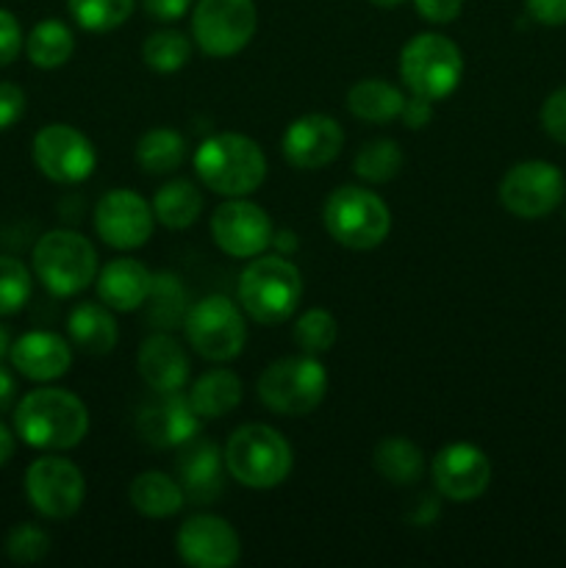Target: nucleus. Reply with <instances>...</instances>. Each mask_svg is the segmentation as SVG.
I'll list each match as a JSON object with an SVG mask.
<instances>
[{
	"mask_svg": "<svg viewBox=\"0 0 566 568\" xmlns=\"http://www.w3.org/2000/svg\"><path fill=\"white\" fill-rule=\"evenodd\" d=\"M14 430L28 447L64 453L87 438L89 410L67 388H37L17 403Z\"/></svg>",
	"mask_w": 566,
	"mask_h": 568,
	"instance_id": "nucleus-1",
	"label": "nucleus"
},
{
	"mask_svg": "<svg viewBox=\"0 0 566 568\" xmlns=\"http://www.w3.org/2000/svg\"><path fill=\"white\" fill-rule=\"evenodd\" d=\"M194 172L220 197H247L264 183L266 155L244 133H214L194 150Z\"/></svg>",
	"mask_w": 566,
	"mask_h": 568,
	"instance_id": "nucleus-2",
	"label": "nucleus"
},
{
	"mask_svg": "<svg viewBox=\"0 0 566 568\" xmlns=\"http://www.w3.org/2000/svg\"><path fill=\"white\" fill-rule=\"evenodd\" d=\"M303 300V275L281 253H261L239 277V305L253 322L266 327L292 320Z\"/></svg>",
	"mask_w": 566,
	"mask_h": 568,
	"instance_id": "nucleus-3",
	"label": "nucleus"
},
{
	"mask_svg": "<svg viewBox=\"0 0 566 568\" xmlns=\"http://www.w3.org/2000/svg\"><path fill=\"white\" fill-rule=\"evenodd\" d=\"M225 469L239 486L270 491L292 475L294 453L286 438L270 425H242L231 433L225 449Z\"/></svg>",
	"mask_w": 566,
	"mask_h": 568,
	"instance_id": "nucleus-4",
	"label": "nucleus"
},
{
	"mask_svg": "<svg viewBox=\"0 0 566 568\" xmlns=\"http://www.w3.org/2000/svg\"><path fill=\"white\" fill-rule=\"evenodd\" d=\"M322 225L336 244L364 253L386 242L392 211L372 189L338 186L322 205Z\"/></svg>",
	"mask_w": 566,
	"mask_h": 568,
	"instance_id": "nucleus-5",
	"label": "nucleus"
},
{
	"mask_svg": "<svg viewBox=\"0 0 566 568\" xmlns=\"http://www.w3.org/2000/svg\"><path fill=\"white\" fill-rule=\"evenodd\" d=\"M33 272L53 297H75L98 281V250L78 231H50L33 247Z\"/></svg>",
	"mask_w": 566,
	"mask_h": 568,
	"instance_id": "nucleus-6",
	"label": "nucleus"
},
{
	"mask_svg": "<svg viewBox=\"0 0 566 568\" xmlns=\"http://www.w3.org/2000/svg\"><path fill=\"white\" fill-rule=\"evenodd\" d=\"M327 372L316 355H286L272 361L259 377V399L277 416H309L325 399Z\"/></svg>",
	"mask_w": 566,
	"mask_h": 568,
	"instance_id": "nucleus-7",
	"label": "nucleus"
},
{
	"mask_svg": "<svg viewBox=\"0 0 566 568\" xmlns=\"http://www.w3.org/2000/svg\"><path fill=\"white\" fill-rule=\"evenodd\" d=\"M461 75H464L461 48L442 33H416L400 50V78L411 94H422L436 103L458 89Z\"/></svg>",
	"mask_w": 566,
	"mask_h": 568,
	"instance_id": "nucleus-8",
	"label": "nucleus"
},
{
	"mask_svg": "<svg viewBox=\"0 0 566 568\" xmlns=\"http://www.w3.org/2000/svg\"><path fill=\"white\" fill-rule=\"evenodd\" d=\"M183 333H186L189 347L200 358L228 364L242 355L244 342H247V322L239 305L225 294H209L189 305Z\"/></svg>",
	"mask_w": 566,
	"mask_h": 568,
	"instance_id": "nucleus-9",
	"label": "nucleus"
},
{
	"mask_svg": "<svg viewBox=\"0 0 566 568\" xmlns=\"http://www.w3.org/2000/svg\"><path fill=\"white\" fill-rule=\"evenodd\" d=\"M259 28L253 0H198L192 33L198 48L211 59H231L250 44Z\"/></svg>",
	"mask_w": 566,
	"mask_h": 568,
	"instance_id": "nucleus-10",
	"label": "nucleus"
},
{
	"mask_svg": "<svg viewBox=\"0 0 566 568\" xmlns=\"http://www.w3.org/2000/svg\"><path fill=\"white\" fill-rule=\"evenodd\" d=\"M564 172L549 161H519L499 181V203L519 220H544L564 203Z\"/></svg>",
	"mask_w": 566,
	"mask_h": 568,
	"instance_id": "nucleus-11",
	"label": "nucleus"
},
{
	"mask_svg": "<svg viewBox=\"0 0 566 568\" xmlns=\"http://www.w3.org/2000/svg\"><path fill=\"white\" fill-rule=\"evenodd\" d=\"M26 497L44 519H70L81 510L87 497L83 471L59 455L37 458L26 471Z\"/></svg>",
	"mask_w": 566,
	"mask_h": 568,
	"instance_id": "nucleus-12",
	"label": "nucleus"
},
{
	"mask_svg": "<svg viewBox=\"0 0 566 568\" xmlns=\"http://www.w3.org/2000/svg\"><path fill=\"white\" fill-rule=\"evenodd\" d=\"M33 164L48 181L64 183H83L98 166V153L89 136H83L78 128L67 122H50L33 136Z\"/></svg>",
	"mask_w": 566,
	"mask_h": 568,
	"instance_id": "nucleus-13",
	"label": "nucleus"
},
{
	"mask_svg": "<svg viewBox=\"0 0 566 568\" xmlns=\"http://www.w3.org/2000/svg\"><path fill=\"white\" fill-rule=\"evenodd\" d=\"M211 239L231 258H255L272 244L270 214L244 197H228L211 214Z\"/></svg>",
	"mask_w": 566,
	"mask_h": 568,
	"instance_id": "nucleus-14",
	"label": "nucleus"
},
{
	"mask_svg": "<svg viewBox=\"0 0 566 568\" xmlns=\"http://www.w3.org/2000/svg\"><path fill=\"white\" fill-rule=\"evenodd\" d=\"M153 205L133 189H111L94 205V231L114 250H137L153 236Z\"/></svg>",
	"mask_w": 566,
	"mask_h": 568,
	"instance_id": "nucleus-15",
	"label": "nucleus"
},
{
	"mask_svg": "<svg viewBox=\"0 0 566 568\" xmlns=\"http://www.w3.org/2000/svg\"><path fill=\"white\" fill-rule=\"evenodd\" d=\"M431 480L438 497L449 499V503H475L492 483V464L481 447L455 442L433 455Z\"/></svg>",
	"mask_w": 566,
	"mask_h": 568,
	"instance_id": "nucleus-16",
	"label": "nucleus"
},
{
	"mask_svg": "<svg viewBox=\"0 0 566 568\" xmlns=\"http://www.w3.org/2000/svg\"><path fill=\"white\" fill-rule=\"evenodd\" d=\"M181 560L192 568H231L242 558V541L233 525L214 514H194L175 536Z\"/></svg>",
	"mask_w": 566,
	"mask_h": 568,
	"instance_id": "nucleus-17",
	"label": "nucleus"
},
{
	"mask_svg": "<svg viewBox=\"0 0 566 568\" xmlns=\"http://www.w3.org/2000/svg\"><path fill=\"white\" fill-rule=\"evenodd\" d=\"M344 148V131L333 116L303 114L283 131L281 150L283 159L294 170L314 172L336 161Z\"/></svg>",
	"mask_w": 566,
	"mask_h": 568,
	"instance_id": "nucleus-18",
	"label": "nucleus"
},
{
	"mask_svg": "<svg viewBox=\"0 0 566 568\" xmlns=\"http://www.w3.org/2000/svg\"><path fill=\"white\" fill-rule=\"evenodd\" d=\"M200 416L189 403V394L164 392L153 403L142 405L137 414V433L155 449L181 447L200 433Z\"/></svg>",
	"mask_w": 566,
	"mask_h": 568,
	"instance_id": "nucleus-19",
	"label": "nucleus"
},
{
	"mask_svg": "<svg viewBox=\"0 0 566 568\" xmlns=\"http://www.w3.org/2000/svg\"><path fill=\"white\" fill-rule=\"evenodd\" d=\"M225 455L209 438H189L178 455V483L189 503L211 505L225 491Z\"/></svg>",
	"mask_w": 566,
	"mask_h": 568,
	"instance_id": "nucleus-20",
	"label": "nucleus"
},
{
	"mask_svg": "<svg viewBox=\"0 0 566 568\" xmlns=\"http://www.w3.org/2000/svg\"><path fill=\"white\" fill-rule=\"evenodd\" d=\"M9 361L28 381L50 383L59 381V377H64L70 372L72 349L59 333L31 331L11 344Z\"/></svg>",
	"mask_w": 566,
	"mask_h": 568,
	"instance_id": "nucleus-21",
	"label": "nucleus"
},
{
	"mask_svg": "<svg viewBox=\"0 0 566 568\" xmlns=\"http://www.w3.org/2000/svg\"><path fill=\"white\" fill-rule=\"evenodd\" d=\"M137 366L144 386L153 388L155 394L183 392L189 383V369H192L183 344L166 331L144 338L137 355Z\"/></svg>",
	"mask_w": 566,
	"mask_h": 568,
	"instance_id": "nucleus-22",
	"label": "nucleus"
},
{
	"mask_svg": "<svg viewBox=\"0 0 566 568\" xmlns=\"http://www.w3.org/2000/svg\"><path fill=\"white\" fill-rule=\"evenodd\" d=\"M153 275L148 266L137 258H114L98 272V297L111 311L131 314L139 311L148 300Z\"/></svg>",
	"mask_w": 566,
	"mask_h": 568,
	"instance_id": "nucleus-23",
	"label": "nucleus"
},
{
	"mask_svg": "<svg viewBox=\"0 0 566 568\" xmlns=\"http://www.w3.org/2000/svg\"><path fill=\"white\" fill-rule=\"evenodd\" d=\"M67 333L72 344L89 355H109L120 338L114 314L103 303H78L67 316Z\"/></svg>",
	"mask_w": 566,
	"mask_h": 568,
	"instance_id": "nucleus-24",
	"label": "nucleus"
},
{
	"mask_svg": "<svg viewBox=\"0 0 566 568\" xmlns=\"http://www.w3.org/2000/svg\"><path fill=\"white\" fill-rule=\"evenodd\" d=\"M128 499L137 508V514L148 516V519H170L186 505L181 483L166 471L155 469L133 477L131 486H128Z\"/></svg>",
	"mask_w": 566,
	"mask_h": 568,
	"instance_id": "nucleus-25",
	"label": "nucleus"
},
{
	"mask_svg": "<svg viewBox=\"0 0 566 568\" xmlns=\"http://www.w3.org/2000/svg\"><path fill=\"white\" fill-rule=\"evenodd\" d=\"M403 103V89L388 83L386 78H361L347 92V111L355 120L370 122V125H386L397 120Z\"/></svg>",
	"mask_w": 566,
	"mask_h": 568,
	"instance_id": "nucleus-26",
	"label": "nucleus"
},
{
	"mask_svg": "<svg viewBox=\"0 0 566 568\" xmlns=\"http://www.w3.org/2000/svg\"><path fill=\"white\" fill-rule=\"evenodd\" d=\"M244 397L242 377L231 369H209L189 388V403L198 410L200 419H222L239 408Z\"/></svg>",
	"mask_w": 566,
	"mask_h": 568,
	"instance_id": "nucleus-27",
	"label": "nucleus"
},
{
	"mask_svg": "<svg viewBox=\"0 0 566 568\" xmlns=\"http://www.w3.org/2000/svg\"><path fill=\"white\" fill-rule=\"evenodd\" d=\"M144 320L153 331H175L183 327L189 311V294L186 286L172 272H159L153 275V286H150L148 300H144Z\"/></svg>",
	"mask_w": 566,
	"mask_h": 568,
	"instance_id": "nucleus-28",
	"label": "nucleus"
},
{
	"mask_svg": "<svg viewBox=\"0 0 566 568\" xmlns=\"http://www.w3.org/2000/svg\"><path fill=\"white\" fill-rule=\"evenodd\" d=\"M150 205H153L155 222H161L170 231H186L198 222L200 211H203V192L186 178H175L153 194Z\"/></svg>",
	"mask_w": 566,
	"mask_h": 568,
	"instance_id": "nucleus-29",
	"label": "nucleus"
},
{
	"mask_svg": "<svg viewBox=\"0 0 566 568\" xmlns=\"http://www.w3.org/2000/svg\"><path fill=\"white\" fill-rule=\"evenodd\" d=\"M372 464L377 475L392 486H414L425 471V455L411 438L388 436L375 447Z\"/></svg>",
	"mask_w": 566,
	"mask_h": 568,
	"instance_id": "nucleus-30",
	"label": "nucleus"
},
{
	"mask_svg": "<svg viewBox=\"0 0 566 568\" xmlns=\"http://www.w3.org/2000/svg\"><path fill=\"white\" fill-rule=\"evenodd\" d=\"M186 139L172 128H153L137 142V164L148 175H170L186 161Z\"/></svg>",
	"mask_w": 566,
	"mask_h": 568,
	"instance_id": "nucleus-31",
	"label": "nucleus"
},
{
	"mask_svg": "<svg viewBox=\"0 0 566 568\" xmlns=\"http://www.w3.org/2000/svg\"><path fill=\"white\" fill-rule=\"evenodd\" d=\"M75 50V37L61 20H42L31 28L26 39V53L39 70H55L67 64Z\"/></svg>",
	"mask_w": 566,
	"mask_h": 568,
	"instance_id": "nucleus-32",
	"label": "nucleus"
},
{
	"mask_svg": "<svg viewBox=\"0 0 566 568\" xmlns=\"http://www.w3.org/2000/svg\"><path fill=\"white\" fill-rule=\"evenodd\" d=\"M405 164V155L394 139H372L361 144L355 153V175L366 183H388L400 175Z\"/></svg>",
	"mask_w": 566,
	"mask_h": 568,
	"instance_id": "nucleus-33",
	"label": "nucleus"
},
{
	"mask_svg": "<svg viewBox=\"0 0 566 568\" xmlns=\"http://www.w3.org/2000/svg\"><path fill=\"white\" fill-rule=\"evenodd\" d=\"M192 59V42L186 33L175 31V28H161V31L150 33L142 44V61L155 72H178L186 67Z\"/></svg>",
	"mask_w": 566,
	"mask_h": 568,
	"instance_id": "nucleus-34",
	"label": "nucleus"
},
{
	"mask_svg": "<svg viewBox=\"0 0 566 568\" xmlns=\"http://www.w3.org/2000/svg\"><path fill=\"white\" fill-rule=\"evenodd\" d=\"M72 20L89 33H105L128 22L137 0H67Z\"/></svg>",
	"mask_w": 566,
	"mask_h": 568,
	"instance_id": "nucleus-35",
	"label": "nucleus"
},
{
	"mask_svg": "<svg viewBox=\"0 0 566 568\" xmlns=\"http://www.w3.org/2000/svg\"><path fill=\"white\" fill-rule=\"evenodd\" d=\"M336 338V316L325 308H309L305 314L297 316V322H294V344H297L305 355H316V358H320V355L331 353Z\"/></svg>",
	"mask_w": 566,
	"mask_h": 568,
	"instance_id": "nucleus-36",
	"label": "nucleus"
},
{
	"mask_svg": "<svg viewBox=\"0 0 566 568\" xmlns=\"http://www.w3.org/2000/svg\"><path fill=\"white\" fill-rule=\"evenodd\" d=\"M33 281L22 261L0 255V316H11L26 308L31 300Z\"/></svg>",
	"mask_w": 566,
	"mask_h": 568,
	"instance_id": "nucleus-37",
	"label": "nucleus"
},
{
	"mask_svg": "<svg viewBox=\"0 0 566 568\" xmlns=\"http://www.w3.org/2000/svg\"><path fill=\"white\" fill-rule=\"evenodd\" d=\"M50 552V536L37 525H17L14 530L6 536V555H9L14 564L31 566L39 560L48 558Z\"/></svg>",
	"mask_w": 566,
	"mask_h": 568,
	"instance_id": "nucleus-38",
	"label": "nucleus"
},
{
	"mask_svg": "<svg viewBox=\"0 0 566 568\" xmlns=\"http://www.w3.org/2000/svg\"><path fill=\"white\" fill-rule=\"evenodd\" d=\"M542 128L549 139L566 144V87L555 89L542 105Z\"/></svg>",
	"mask_w": 566,
	"mask_h": 568,
	"instance_id": "nucleus-39",
	"label": "nucleus"
},
{
	"mask_svg": "<svg viewBox=\"0 0 566 568\" xmlns=\"http://www.w3.org/2000/svg\"><path fill=\"white\" fill-rule=\"evenodd\" d=\"M26 114V92L17 83L0 81V131H9Z\"/></svg>",
	"mask_w": 566,
	"mask_h": 568,
	"instance_id": "nucleus-40",
	"label": "nucleus"
},
{
	"mask_svg": "<svg viewBox=\"0 0 566 568\" xmlns=\"http://www.w3.org/2000/svg\"><path fill=\"white\" fill-rule=\"evenodd\" d=\"M22 50V28L9 9H0V67L11 64Z\"/></svg>",
	"mask_w": 566,
	"mask_h": 568,
	"instance_id": "nucleus-41",
	"label": "nucleus"
},
{
	"mask_svg": "<svg viewBox=\"0 0 566 568\" xmlns=\"http://www.w3.org/2000/svg\"><path fill=\"white\" fill-rule=\"evenodd\" d=\"M414 6L422 20L433 22V26H447L461 17L464 0H414Z\"/></svg>",
	"mask_w": 566,
	"mask_h": 568,
	"instance_id": "nucleus-42",
	"label": "nucleus"
},
{
	"mask_svg": "<svg viewBox=\"0 0 566 568\" xmlns=\"http://www.w3.org/2000/svg\"><path fill=\"white\" fill-rule=\"evenodd\" d=\"M525 9L542 26H566V0H525Z\"/></svg>",
	"mask_w": 566,
	"mask_h": 568,
	"instance_id": "nucleus-43",
	"label": "nucleus"
},
{
	"mask_svg": "<svg viewBox=\"0 0 566 568\" xmlns=\"http://www.w3.org/2000/svg\"><path fill=\"white\" fill-rule=\"evenodd\" d=\"M400 120H403L405 128H411V131H420V128L431 125L433 100L422 98V94H411V98H405L403 111H400Z\"/></svg>",
	"mask_w": 566,
	"mask_h": 568,
	"instance_id": "nucleus-44",
	"label": "nucleus"
},
{
	"mask_svg": "<svg viewBox=\"0 0 566 568\" xmlns=\"http://www.w3.org/2000/svg\"><path fill=\"white\" fill-rule=\"evenodd\" d=\"M142 9L148 11V17L159 22H175L183 14H189L192 0H142Z\"/></svg>",
	"mask_w": 566,
	"mask_h": 568,
	"instance_id": "nucleus-45",
	"label": "nucleus"
},
{
	"mask_svg": "<svg viewBox=\"0 0 566 568\" xmlns=\"http://www.w3.org/2000/svg\"><path fill=\"white\" fill-rule=\"evenodd\" d=\"M17 399V381L3 364H0V410H9Z\"/></svg>",
	"mask_w": 566,
	"mask_h": 568,
	"instance_id": "nucleus-46",
	"label": "nucleus"
},
{
	"mask_svg": "<svg viewBox=\"0 0 566 568\" xmlns=\"http://www.w3.org/2000/svg\"><path fill=\"white\" fill-rule=\"evenodd\" d=\"M272 244H275L277 250H281V255H292L294 250H297V236H294V231H281V233H272Z\"/></svg>",
	"mask_w": 566,
	"mask_h": 568,
	"instance_id": "nucleus-47",
	"label": "nucleus"
},
{
	"mask_svg": "<svg viewBox=\"0 0 566 568\" xmlns=\"http://www.w3.org/2000/svg\"><path fill=\"white\" fill-rule=\"evenodd\" d=\"M11 455H14V436H11L9 427L0 422V466L9 464Z\"/></svg>",
	"mask_w": 566,
	"mask_h": 568,
	"instance_id": "nucleus-48",
	"label": "nucleus"
},
{
	"mask_svg": "<svg viewBox=\"0 0 566 568\" xmlns=\"http://www.w3.org/2000/svg\"><path fill=\"white\" fill-rule=\"evenodd\" d=\"M9 349H11V338H9V331H6V327L0 325V361H3L6 355H9Z\"/></svg>",
	"mask_w": 566,
	"mask_h": 568,
	"instance_id": "nucleus-49",
	"label": "nucleus"
},
{
	"mask_svg": "<svg viewBox=\"0 0 566 568\" xmlns=\"http://www.w3.org/2000/svg\"><path fill=\"white\" fill-rule=\"evenodd\" d=\"M372 6H377V9H394V6H403L405 0H370Z\"/></svg>",
	"mask_w": 566,
	"mask_h": 568,
	"instance_id": "nucleus-50",
	"label": "nucleus"
}]
</instances>
